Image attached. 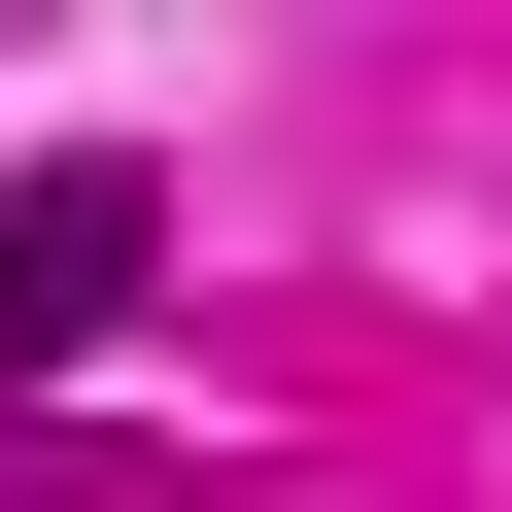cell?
Here are the masks:
<instances>
[{
	"label": "cell",
	"mask_w": 512,
	"mask_h": 512,
	"mask_svg": "<svg viewBox=\"0 0 512 512\" xmlns=\"http://www.w3.org/2000/svg\"><path fill=\"white\" fill-rule=\"evenodd\" d=\"M137 274H171V171H137V137L0 171V376H103V342H137Z\"/></svg>",
	"instance_id": "cell-1"
}]
</instances>
